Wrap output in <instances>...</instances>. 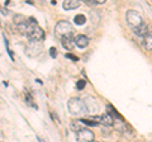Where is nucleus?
<instances>
[{"instance_id":"1","label":"nucleus","mask_w":152,"mask_h":142,"mask_svg":"<svg viewBox=\"0 0 152 142\" xmlns=\"http://www.w3.org/2000/svg\"><path fill=\"white\" fill-rule=\"evenodd\" d=\"M67 108H69L70 114H72L75 117H83L88 114L85 103L80 98H71L67 103Z\"/></svg>"},{"instance_id":"2","label":"nucleus","mask_w":152,"mask_h":142,"mask_svg":"<svg viewBox=\"0 0 152 142\" xmlns=\"http://www.w3.org/2000/svg\"><path fill=\"white\" fill-rule=\"evenodd\" d=\"M72 32H74V28L71 26V23L67 20H60L55 27L56 36L61 37V38H64V37H71L72 36Z\"/></svg>"},{"instance_id":"3","label":"nucleus","mask_w":152,"mask_h":142,"mask_svg":"<svg viewBox=\"0 0 152 142\" xmlns=\"http://www.w3.org/2000/svg\"><path fill=\"white\" fill-rule=\"evenodd\" d=\"M126 18H127V22H128V24H129V27L132 28V29H134V28H137L138 26H141L142 23H143V19H142L141 14L137 10H132V9L127 12Z\"/></svg>"},{"instance_id":"4","label":"nucleus","mask_w":152,"mask_h":142,"mask_svg":"<svg viewBox=\"0 0 152 142\" xmlns=\"http://www.w3.org/2000/svg\"><path fill=\"white\" fill-rule=\"evenodd\" d=\"M43 50V46H42V42H34V41H29L28 45L26 46V52L28 56L31 57H34L38 56Z\"/></svg>"},{"instance_id":"5","label":"nucleus","mask_w":152,"mask_h":142,"mask_svg":"<svg viewBox=\"0 0 152 142\" xmlns=\"http://www.w3.org/2000/svg\"><path fill=\"white\" fill-rule=\"evenodd\" d=\"M76 140H77V142H93L94 133L89 128H81L76 132Z\"/></svg>"},{"instance_id":"6","label":"nucleus","mask_w":152,"mask_h":142,"mask_svg":"<svg viewBox=\"0 0 152 142\" xmlns=\"http://www.w3.org/2000/svg\"><path fill=\"white\" fill-rule=\"evenodd\" d=\"M84 103H85V107H86L88 113H90V114H95V113L99 112V104L95 98L86 97L84 99Z\"/></svg>"},{"instance_id":"7","label":"nucleus","mask_w":152,"mask_h":142,"mask_svg":"<svg viewBox=\"0 0 152 142\" xmlns=\"http://www.w3.org/2000/svg\"><path fill=\"white\" fill-rule=\"evenodd\" d=\"M28 38L29 41H34V42H42L45 40V31L42 29L39 26H36L33 27L32 32L29 33V36H28Z\"/></svg>"},{"instance_id":"8","label":"nucleus","mask_w":152,"mask_h":142,"mask_svg":"<svg viewBox=\"0 0 152 142\" xmlns=\"http://www.w3.org/2000/svg\"><path fill=\"white\" fill-rule=\"evenodd\" d=\"M89 37H86L85 34H79L75 37V45L79 47V48H85V47L89 46Z\"/></svg>"},{"instance_id":"9","label":"nucleus","mask_w":152,"mask_h":142,"mask_svg":"<svg viewBox=\"0 0 152 142\" xmlns=\"http://www.w3.org/2000/svg\"><path fill=\"white\" fill-rule=\"evenodd\" d=\"M114 118L109 114V113H104L103 116H100V119H99V123H103L104 126H113L114 124Z\"/></svg>"},{"instance_id":"10","label":"nucleus","mask_w":152,"mask_h":142,"mask_svg":"<svg viewBox=\"0 0 152 142\" xmlns=\"http://www.w3.org/2000/svg\"><path fill=\"white\" fill-rule=\"evenodd\" d=\"M61 40H62V46L69 51L72 50L76 46L75 45V38H72V37H64V38H61Z\"/></svg>"},{"instance_id":"11","label":"nucleus","mask_w":152,"mask_h":142,"mask_svg":"<svg viewBox=\"0 0 152 142\" xmlns=\"http://www.w3.org/2000/svg\"><path fill=\"white\" fill-rule=\"evenodd\" d=\"M62 7L66 10H72V9H76L80 7V1H76V0H66V1H64Z\"/></svg>"},{"instance_id":"12","label":"nucleus","mask_w":152,"mask_h":142,"mask_svg":"<svg viewBox=\"0 0 152 142\" xmlns=\"http://www.w3.org/2000/svg\"><path fill=\"white\" fill-rule=\"evenodd\" d=\"M133 32H134V34H137V36L145 37V36L147 34V24L143 22L141 26H138L137 28H134V29H133Z\"/></svg>"},{"instance_id":"13","label":"nucleus","mask_w":152,"mask_h":142,"mask_svg":"<svg viewBox=\"0 0 152 142\" xmlns=\"http://www.w3.org/2000/svg\"><path fill=\"white\" fill-rule=\"evenodd\" d=\"M107 108H108V109H109V114H110L113 118H117V121H124V119H123V117L119 114V112H118L117 109H115V108H114L113 105H112V104H108V105H107Z\"/></svg>"},{"instance_id":"14","label":"nucleus","mask_w":152,"mask_h":142,"mask_svg":"<svg viewBox=\"0 0 152 142\" xmlns=\"http://www.w3.org/2000/svg\"><path fill=\"white\" fill-rule=\"evenodd\" d=\"M143 46L146 50L152 51V33H147L143 37Z\"/></svg>"},{"instance_id":"15","label":"nucleus","mask_w":152,"mask_h":142,"mask_svg":"<svg viewBox=\"0 0 152 142\" xmlns=\"http://www.w3.org/2000/svg\"><path fill=\"white\" fill-rule=\"evenodd\" d=\"M74 20L77 26H83V24H85V22H86V17H85L84 14H77V15H75Z\"/></svg>"},{"instance_id":"16","label":"nucleus","mask_w":152,"mask_h":142,"mask_svg":"<svg viewBox=\"0 0 152 142\" xmlns=\"http://www.w3.org/2000/svg\"><path fill=\"white\" fill-rule=\"evenodd\" d=\"M80 123H84L85 126H90V127L99 126L98 122H95V121H93V119H85V118H81V119H80Z\"/></svg>"},{"instance_id":"17","label":"nucleus","mask_w":152,"mask_h":142,"mask_svg":"<svg viewBox=\"0 0 152 142\" xmlns=\"http://www.w3.org/2000/svg\"><path fill=\"white\" fill-rule=\"evenodd\" d=\"M24 98H26V103L28 104V105H31V107H33V108H36V109H37V105H36L34 103H33V99H32L31 94L28 93V91H26V94H24Z\"/></svg>"},{"instance_id":"18","label":"nucleus","mask_w":152,"mask_h":142,"mask_svg":"<svg viewBox=\"0 0 152 142\" xmlns=\"http://www.w3.org/2000/svg\"><path fill=\"white\" fill-rule=\"evenodd\" d=\"M4 42H5V47H7V51H8V53H9V56H10V59H12V61H14V55H13V51L10 50V47H9V42H8V40L4 37Z\"/></svg>"},{"instance_id":"19","label":"nucleus","mask_w":152,"mask_h":142,"mask_svg":"<svg viewBox=\"0 0 152 142\" xmlns=\"http://www.w3.org/2000/svg\"><path fill=\"white\" fill-rule=\"evenodd\" d=\"M23 22H26V18L23 17V15H14V23H17V26L18 24H20V23H23Z\"/></svg>"},{"instance_id":"20","label":"nucleus","mask_w":152,"mask_h":142,"mask_svg":"<svg viewBox=\"0 0 152 142\" xmlns=\"http://www.w3.org/2000/svg\"><path fill=\"white\" fill-rule=\"evenodd\" d=\"M85 86H86V81H85V80H79V81L76 83V88H77L79 90H83Z\"/></svg>"},{"instance_id":"21","label":"nucleus","mask_w":152,"mask_h":142,"mask_svg":"<svg viewBox=\"0 0 152 142\" xmlns=\"http://www.w3.org/2000/svg\"><path fill=\"white\" fill-rule=\"evenodd\" d=\"M66 59H70V60L75 61V62H77V61H79L77 56H75V55H72V53H66Z\"/></svg>"},{"instance_id":"22","label":"nucleus","mask_w":152,"mask_h":142,"mask_svg":"<svg viewBox=\"0 0 152 142\" xmlns=\"http://www.w3.org/2000/svg\"><path fill=\"white\" fill-rule=\"evenodd\" d=\"M50 55H51L52 59H56V56H57V50H56V47H51V48H50Z\"/></svg>"},{"instance_id":"23","label":"nucleus","mask_w":152,"mask_h":142,"mask_svg":"<svg viewBox=\"0 0 152 142\" xmlns=\"http://www.w3.org/2000/svg\"><path fill=\"white\" fill-rule=\"evenodd\" d=\"M88 4H93V5H99V4H104V0H98V1H95V0H89L86 1Z\"/></svg>"},{"instance_id":"24","label":"nucleus","mask_w":152,"mask_h":142,"mask_svg":"<svg viewBox=\"0 0 152 142\" xmlns=\"http://www.w3.org/2000/svg\"><path fill=\"white\" fill-rule=\"evenodd\" d=\"M51 117H52V119H53L56 123H61V121H60L58 116H57V114H55V112H51Z\"/></svg>"},{"instance_id":"25","label":"nucleus","mask_w":152,"mask_h":142,"mask_svg":"<svg viewBox=\"0 0 152 142\" xmlns=\"http://www.w3.org/2000/svg\"><path fill=\"white\" fill-rule=\"evenodd\" d=\"M93 142H98V141H93Z\"/></svg>"}]
</instances>
